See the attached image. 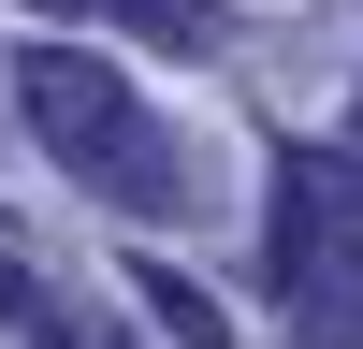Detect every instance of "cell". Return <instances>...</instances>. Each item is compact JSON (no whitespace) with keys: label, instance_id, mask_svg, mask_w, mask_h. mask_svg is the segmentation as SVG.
Returning <instances> with one entry per match:
<instances>
[{"label":"cell","instance_id":"6da1fadb","mask_svg":"<svg viewBox=\"0 0 363 349\" xmlns=\"http://www.w3.org/2000/svg\"><path fill=\"white\" fill-rule=\"evenodd\" d=\"M15 102H29V131H44V160L73 174V189H102L116 218H174V204H189V160H174V131L131 102L116 58L29 44V58H15Z\"/></svg>","mask_w":363,"mask_h":349},{"label":"cell","instance_id":"7a4b0ae2","mask_svg":"<svg viewBox=\"0 0 363 349\" xmlns=\"http://www.w3.org/2000/svg\"><path fill=\"white\" fill-rule=\"evenodd\" d=\"M262 277L306 349H363V160L349 145H291L277 204H262Z\"/></svg>","mask_w":363,"mask_h":349},{"label":"cell","instance_id":"3957f363","mask_svg":"<svg viewBox=\"0 0 363 349\" xmlns=\"http://www.w3.org/2000/svg\"><path fill=\"white\" fill-rule=\"evenodd\" d=\"M0 335H15V349H131L102 306H73V291H58L29 248H0Z\"/></svg>","mask_w":363,"mask_h":349},{"label":"cell","instance_id":"277c9868","mask_svg":"<svg viewBox=\"0 0 363 349\" xmlns=\"http://www.w3.org/2000/svg\"><path fill=\"white\" fill-rule=\"evenodd\" d=\"M131 291H145V320H160L174 349H233V320H218V291H203V277H174V262H131Z\"/></svg>","mask_w":363,"mask_h":349},{"label":"cell","instance_id":"5b68a950","mask_svg":"<svg viewBox=\"0 0 363 349\" xmlns=\"http://www.w3.org/2000/svg\"><path fill=\"white\" fill-rule=\"evenodd\" d=\"M29 15H131V29H160V44H218L203 0H29Z\"/></svg>","mask_w":363,"mask_h":349}]
</instances>
